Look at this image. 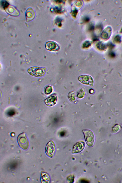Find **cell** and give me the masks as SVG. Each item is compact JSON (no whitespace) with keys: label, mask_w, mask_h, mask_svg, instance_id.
<instances>
[{"label":"cell","mask_w":122,"mask_h":183,"mask_svg":"<svg viewBox=\"0 0 122 183\" xmlns=\"http://www.w3.org/2000/svg\"><path fill=\"white\" fill-rule=\"evenodd\" d=\"M46 70V68L37 67H33L29 68L28 72L30 75L33 76L40 77L43 76L45 74Z\"/></svg>","instance_id":"cell-1"},{"label":"cell","mask_w":122,"mask_h":183,"mask_svg":"<svg viewBox=\"0 0 122 183\" xmlns=\"http://www.w3.org/2000/svg\"><path fill=\"white\" fill-rule=\"evenodd\" d=\"M17 140L19 146L22 149L25 150L28 148L29 142L25 133L23 132L19 135Z\"/></svg>","instance_id":"cell-2"},{"label":"cell","mask_w":122,"mask_h":183,"mask_svg":"<svg viewBox=\"0 0 122 183\" xmlns=\"http://www.w3.org/2000/svg\"><path fill=\"white\" fill-rule=\"evenodd\" d=\"M87 145L90 147L92 146L93 144L94 136L93 132L89 130H82Z\"/></svg>","instance_id":"cell-3"},{"label":"cell","mask_w":122,"mask_h":183,"mask_svg":"<svg viewBox=\"0 0 122 183\" xmlns=\"http://www.w3.org/2000/svg\"><path fill=\"white\" fill-rule=\"evenodd\" d=\"M55 146L54 142L50 141L47 144L45 148L46 154L49 157L52 158L55 151Z\"/></svg>","instance_id":"cell-4"},{"label":"cell","mask_w":122,"mask_h":183,"mask_svg":"<svg viewBox=\"0 0 122 183\" xmlns=\"http://www.w3.org/2000/svg\"><path fill=\"white\" fill-rule=\"evenodd\" d=\"M79 81L82 83L93 86L94 81L91 76L84 75L80 76L78 78Z\"/></svg>","instance_id":"cell-5"},{"label":"cell","mask_w":122,"mask_h":183,"mask_svg":"<svg viewBox=\"0 0 122 183\" xmlns=\"http://www.w3.org/2000/svg\"><path fill=\"white\" fill-rule=\"evenodd\" d=\"M85 144L83 141L76 143L73 146L72 153H77L81 152L85 148Z\"/></svg>","instance_id":"cell-6"},{"label":"cell","mask_w":122,"mask_h":183,"mask_svg":"<svg viewBox=\"0 0 122 183\" xmlns=\"http://www.w3.org/2000/svg\"><path fill=\"white\" fill-rule=\"evenodd\" d=\"M4 9L7 13L11 16H17L19 15V13L18 10L12 6L9 5Z\"/></svg>","instance_id":"cell-7"},{"label":"cell","mask_w":122,"mask_h":183,"mask_svg":"<svg viewBox=\"0 0 122 183\" xmlns=\"http://www.w3.org/2000/svg\"><path fill=\"white\" fill-rule=\"evenodd\" d=\"M45 47L46 49L51 51H55L58 50L59 46L55 42L52 41H49L45 45Z\"/></svg>","instance_id":"cell-8"},{"label":"cell","mask_w":122,"mask_h":183,"mask_svg":"<svg viewBox=\"0 0 122 183\" xmlns=\"http://www.w3.org/2000/svg\"><path fill=\"white\" fill-rule=\"evenodd\" d=\"M57 101L56 96L51 95L44 100L46 104L49 106H52L55 105Z\"/></svg>","instance_id":"cell-9"},{"label":"cell","mask_w":122,"mask_h":183,"mask_svg":"<svg viewBox=\"0 0 122 183\" xmlns=\"http://www.w3.org/2000/svg\"><path fill=\"white\" fill-rule=\"evenodd\" d=\"M25 16L27 22L33 20L35 16V13L34 10L31 8H28L26 10Z\"/></svg>","instance_id":"cell-10"},{"label":"cell","mask_w":122,"mask_h":183,"mask_svg":"<svg viewBox=\"0 0 122 183\" xmlns=\"http://www.w3.org/2000/svg\"><path fill=\"white\" fill-rule=\"evenodd\" d=\"M41 181L42 183H48L50 181V178L47 173L43 172L41 174Z\"/></svg>","instance_id":"cell-11"},{"label":"cell","mask_w":122,"mask_h":183,"mask_svg":"<svg viewBox=\"0 0 122 183\" xmlns=\"http://www.w3.org/2000/svg\"><path fill=\"white\" fill-rule=\"evenodd\" d=\"M120 127L118 124H116L112 127V132L113 133H115L118 132L120 130Z\"/></svg>","instance_id":"cell-12"},{"label":"cell","mask_w":122,"mask_h":183,"mask_svg":"<svg viewBox=\"0 0 122 183\" xmlns=\"http://www.w3.org/2000/svg\"><path fill=\"white\" fill-rule=\"evenodd\" d=\"M85 93L86 92L84 89L83 88L81 89L77 92V97L79 98H82L84 97Z\"/></svg>","instance_id":"cell-13"},{"label":"cell","mask_w":122,"mask_h":183,"mask_svg":"<svg viewBox=\"0 0 122 183\" xmlns=\"http://www.w3.org/2000/svg\"><path fill=\"white\" fill-rule=\"evenodd\" d=\"M68 97L69 100L72 101H75L76 99V97L75 93L73 91L69 93L68 95Z\"/></svg>","instance_id":"cell-14"},{"label":"cell","mask_w":122,"mask_h":183,"mask_svg":"<svg viewBox=\"0 0 122 183\" xmlns=\"http://www.w3.org/2000/svg\"><path fill=\"white\" fill-rule=\"evenodd\" d=\"M53 91V89L51 86H46L45 88L44 92L47 94H49L51 93Z\"/></svg>","instance_id":"cell-15"},{"label":"cell","mask_w":122,"mask_h":183,"mask_svg":"<svg viewBox=\"0 0 122 183\" xmlns=\"http://www.w3.org/2000/svg\"><path fill=\"white\" fill-rule=\"evenodd\" d=\"M92 44V42L89 41H86L83 43V47L84 48H87Z\"/></svg>","instance_id":"cell-16"},{"label":"cell","mask_w":122,"mask_h":183,"mask_svg":"<svg viewBox=\"0 0 122 183\" xmlns=\"http://www.w3.org/2000/svg\"><path fill=\"white\" fill-rule=\"evenodd\" d=\"M1 4L4 9L9 5L8 2L5 0L2 1L1 2Z\"/></svg>","instance_id":"cell-17"},{"label":"cell","mask_w":122,"mask_h":183,"mask_svg":"<svg viewBox=\"0 0 122 183\" xmlns=\"http://www.w3.org/2000/svg\"><path fill=\"white\" fill-rule=\"evenodd\" d=\"M74 177L73 176H70L68 178V180L70 181H74Z\"/></svg>","instance_id":"cell-18"},{"label":"cell","mask_w":122,"mask_h":183,"mask_svg":"<svg viewBox=\"0 0 122 183\" xmlns=\"http://www.w3.org/2000/svg\"><path fill=\"white\" fill-rule=\"evenodd\" d=\"M89 92L90 94H92L94 92V91L92 89H91L89 90Z\"/></svg>","instance_id":"cell-19"}]
</instances>
